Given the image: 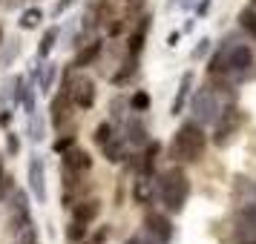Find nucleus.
Instances as JSON below:
<instances>
[{
    "label": "nucleus",
    "instance_id": "32",
    "mask_svg": "<svg viewBox=\"0 0 256 244\" xmlns=\"http://www.w3.org/2000/svg\"><path fill=\"white\" fill-rule=\"evenodd\" d=\"M124 244H158L152 236H147V233H136V236H130Z\"/></svg>",
    "mask_w": 256,
    "mask_h": 244
},
{
    "label": "nucleus",
    "instance_id": "18",
    "mask_svg": "<svg viewBox=\"0 0 256 244\" xmlns=\"http://www.w3.org/2000/svg\"><path fill=\"white\" fill-rule=\"evenodd\" d=\"M26 132H29V141H32V144H40L44 135H46V118L40 115L38 109L29 115V129H26Z\"/></svg>",
    "mask_w": 256,
    "mask_h": 244
},
{
    "label": "nucleus",
    "instance_id": "27",
    "mask_svg": "<svg viewBox=\"0 0 256 244\" xmlns=\"http://www.w3.org/2000/svg\"><path fill=\"white\" fill-rule=\"evenodd\" d=\"M210 49H213V40H210V37H202V40L196 43V49L190 52V58H193V60H202L204 55H210Z\"/></svg>",
    "mask_w": 256,
    "mask_h": 244
},
{
    "label": "nucleus",
    "instance_id": "39",
    "mask_svg": "<svg viewBox=\"0 0 256 244\" xmlns=\"http://www.w3.org/2000/svg\"><path fill=\"white\" fill-rule=\"evenodd\" d=\"M242 244H256V242H254V239H244V242H242Z\"/></svg>",
    "mask_w": 256,
    "mask_h": 244
},
{
    "label": "nucleus",
    "instance_id": "20",
    "mask_svg": "<svg viewBox=\"0 0 256 244\" xmlns=\"http://www.w3.org/2000/svg\"><path fill=\"white\" fill-rule=\"evenodd\" d=\"M127 106H130V101L124 95H116V98L110 101V115H112V124H116V127H124V121H127Z\"/></svg>",
    "mask_w": 256,
    "mask_h": 244
},
{
    "label": "nucleus",
    "instance_id": "11",
    "mask_svg": "<svg viewBox=\"0 0 256 244\" xmlns=\"http://www.w3.org/2000/svg\"><path fill=\"white\" fill-rule=\"evenodd\" d=\"M152 198H156L152 175H136V181H132V201L147 207V204H152Z\"/></svg>",
    "mask_w": 256,
    "mask_h": 244
},
{
    "label": "nucleus",
    "instance_id": "6",
    "mask_svg": "<svg viewBox=\"0 0 256 244\" xmlns=\"http://www.w3.org/2000/svg\"><path fill=\"white\" fill-rule=\"evenodd\" d=\"M144 233L152 236L158 244H170L173 242V221L167 219L164 213H147L144 216Z\"/></svg>",
    "mask_w": 256,
    "mask_h": 244
},
{
    "label": "nucleus",
    "instance_id": "40",
    "mask_svg": "<svg viewBox=\"0 0 256 244\" xmlns=\"http://www.w3.org/2000/svg\"><path fill=\"white\" fill-rule=\"evenodd\" d=\"M20 244H38V239H32V242H20Z\"/></svg>",
    "mask_w": 256,
    "mask_h": 244
},
{
    "label": "nucleus",
    "instance_id": "10",
    "mask_svg": "<svg viewBox=\"0 0 256 244\" xmlns=\"http://www.w3.org/2000/svg\"><path fill=\"white\" fill-rule=\"evenodd\" d=\"M127 138L124 135H118V132H112V138L106 141V144H101V150H104V158L110 164H121L124 158H127Z\"/></svg>",
    "mask_w": 256,
    "mask_h": 244
},
{
    "label": "nucleus",
    "instance_id": "14",
    "mask_svg": "<svg viewBox=\"0 0 256 244\" xmlns=\"http://www.w3.org/2000/svg\"><path fill=\"white\" fill-rule=\"evenodd\" d=\"M101 37H92L90 43H84L81 49H78V55H75V60H72V69H84V66H90L98 55H101Z\"/></svg>",
    "mask_w": 256,
    "mask_h": 244
},
{
    "label": "nucleus",
    "instance_id": "19",
    "mask_svg": "<svg viewBox=\"0 0 256 244\" xmlns=\"http://www.w3.org/2000/svg\"><path fill=\"white\" fill-rule=\"evenodd\" d=\"M55 78H58V63H44V69H40V75H38V89L46 95L52 92V83H55Z\"/></svg>",
    "mask_w": 256,
    "mask_h": 244
},
{
    "label": "nucleus",
    "instance_id": "13",
    "mask_svg": "<svg viewBox=\"0 0 256 244\" xmlns=\"http://www.w3.org/2000/svg\"><path fill=\"white\" fill-rule=\"evenodd\" d=\"M190 89H193V72H184V75H182V81H178V92H176L173 104H170V115H173V118L182 115L187 98H190Z\"/></svg>",
    "mask_w": 256,
    "mask_h": 244
},
{
    "label": "nucleus",
    "instance_id": "36",
    "mask_svg": "<svg viewBox=\"0 0 256 244\" xmlns=\"http://www.w3.org/2000/svg\"><path fill=\"white\" fill-rule=\"evenodd\" d=\"M124 26H127L124 20H116V23H110V35H112V37L121 35V32H124Z\"/></svg>",
    "mask_w": 256,
    "mask_h": 244
},
{
    "label": "nucleus",
    "instance_id": "5",
    "mask_svg": "<svg viewBox=\"0 0 256 244\" xmlns=\"http://www.w3.org/2000/svg\"><path fill=\"white\" fill-rule=\"evenodd\" d=\"M29 193L35 196L38 204H46V161L40 152L29 155Z\"/></svg>",
    "mask_w": 256,
    "mask_h": 244
},
{
    "label": "nucleus",
    "instance_id": "30",
    "mask_svg": "<svg viewBox=\"0 0 256 244\" xmlns=\"http://www.w3.org/2000/svg\"><path fill=\"white\" fill-rule=\"evenodd\" d=\"M6 152H9V155H18V152H20V138H18L14 132L6 135Z\"/></svg>",
    "mask_w": 256,
    "mask_h": 244
},
{
    "label": "nucleus",
    "instance_id": "12",
    "mask_svg": "<svg viewBox=\"0 0 256 244\" xmlns=\"http://www.w3.org/2000/svg\"><path fill=\"white\" fill-rule=\"evenodd\" d=\"M64 167H70L75 173H90L92 170V155L86 150H78V147H72V150L64 152Z\"/></svg>",
    "mask_w": 256,
    "mask_h": 244
},
{
    "label": "nucleus",
    "instance_id": "21",
    "mask_svg": "<svg viewBox=\"0 0 256 244\" xmlns=\"http://www.w3.org/2000/svg\"><path fill=\"white\" fill-rule=\"evenodd\" d=\"M40 23H44V12H40L38 6H32V9L20 12V20H18V26H20L24 32H32V29H38Z\"/></svg>",
    "mask_w": 256,
    "mask_h": 244
},
{
    "label": "nucleus",
    "instance_id": "7",
    "mask_svg": "<svg viewBox=\"0 0 256 244\" xmlns=\"http://www.w3.org/2000/svg\"><path fill=\"white\" fill-rule=\"evenodd\" d=\"M239 124H242V112L236 109V106H228V109H222V115L219 121H216V144L219 147H224L228 141L233 138V132L239 129Z\"/></svg>",
    "mask_w": 256,
    "mask_h": 244
},
{
    "label": "nucleus",
    "instance_id": "15",
    "mask_svg": "<svg viewBox=\"0 0 256 244\" xmlns=\"http://www.w3.org/2000/svg\"><path fill=\"white\" fill-rule=\"evenodd\" d=\"M58 40H60V29L58 26H49L44 32V37H40V43H38V60H46L52 55V49L58 46Z\"/></svg>",
    "mask_w": 256,
    "mask_h": 244
},
{
    "label": "nucleus",
    "instance_id": "42",
    "mask_svg": "<svg viewBox=\"0 0 256 244\" xmlns=\"http://www.w3.org/2000/svg\"><path fill=\"white\" fill-rule=\"evenodd\" d=\"M250 6H254V9H256V0H250Z\"/></svg>",
    "mask_w": 256,
    "mask_h": 244
},
{
    "label": "nucleus",
    "instance_id": "1",
    "mask_svg": "<svg viewBox=\"0 0 256 244\" xmlns=\"http://www.w3.org/2000/svg\"><path fill=\"white\" fill-rule=\"evenodd\" d=\"M190 178H187V173L176 164V167H167L162 175H158V184H156V196H158V201L164 204V210L167 213H182L187 204V198H190Z\"/></svg>",
    "mask_w": 256,
    "mask_h": 244
},
{
    "label": "nucleus",
    "instance_id": "16",
    "mask_svg": "<svg viewBox=\"0 0 256 244\" xmlns=\"http://www.w3.org/2000/svg\"><path fill=\"white\" fill-rule=\"evenodd\" d=\"M147 29H150V14H144V17H141V23H138V29L130 35V46H127V49H130V55H136V58L141 55V49H144V40H147Z\"/></svg>",
    "mask_w": 256,
    "mask_h": 244
},
{
    "label": "nucleus",
    "instance_id": "22",
    "mask_svg": "<svg viewBox=\"0 0 256 244\" xmlns=\"http://www.w3.org/2000/svg\"><path fill=\"white\" fill-rule=\"evenodd\" d=\"M90 236V224H81V221H75L72 219L70 224H66V242L72 244H81L84 239Z\"/></svg>",
    "mask_w": 256,
    "mask_h": 244
},
{
    "label": "nucleus",
    "instance_id": "9",
    "mask_svg": "<svg viewBox=\"0 0 256 244\" xmlns=\"http://www.w3.org/2000/svg\"><path fill=\"white\" fill-rule=\"evenodd\" d=\"M124 138H127L130 147H147L150 132H147V127H144L141 118H127V121H124Z\"/></svg>",
    "mask_w": 256,
    "mask_h": 244
},
{
    "label": "nucleus",
    "instance_id": "24",
    "mask_svg": "<svg viewBox=\"0 0 256 244\" xmlns=\"http://www.w3.org/2000/svg\"><path fill=\"white\" fill-rule=\"evenodd\" d=\"M112 132H116V124H112V121H101V124L95 127V132H92L95 144H106V141L112 138Z\"/></svg>",
    "mask_w": 256,
    "mask_h": 244
},
{
    "label": "nucleus",
    "instance_id": "35",
    "mask_svg": "<svg viewBox=\"0 0 256 244\" xmlns=\"http://www.w3.org/2000/svg\"><path fill=\"white\" fill-rule=\"evenodd\" d=\"M12 124V109H0V127H9Z\"/></svg>",
    "mask_w": 256,
    "mask_h": 244
},
{
    "label": "nucleus",
    "instance_id": "41",
    "mask_svg": "<svg viewBox=\"0 0 256 244\" xmlns=\"http://www.w3.org/2000/svg\"><path fill=\"white\" fill-rule=\"evenodd\" d=\"M0 43H3V29H0Z\"/></svg>",
    "mask_w": 256,
    "mask_h": 244
},
{
    "label": "nucleus",
    "instance_id": "2",
    "mask_svg": "<svg viewBox=\"0 0 256 244\" xmlns=\"http://www.w3.org/2000/svg\"><path fill=\"white\" fill-rule=\"evenodd\" d=\"M208 150V132L198 121H184L182 127L176 129V138H173V155L178 161H187V164H196Z\"/></svg>",
    "mask_w": 256,
    "mask_h": 244
},
{
    "label": "nucleus",
    "instance_id": "26",
    "mask_svg": "<svg viewBox=\"0 0 256 244\" xmlns=\"http://www.w3.org/2000/svg\"><path fill=\"white\" fill-rule=\"evenodd\" d=\"M136 66H138V58H136V55H130V60L127 63H124V69L121 72H116V75H112V83H124L130 78V75H132V72H136Z\"/></svg>",
    "mask_w": 256,
    "mask_h": 244
},
{
    "label": "nucleus",
    "instance_id": "31",
    "mask_svg": "<svg viewBox=\"0 0 256 244\" xmlns=\"http://www.w3.org/2000/svg\"><path fill=\"white\" fill-rule=\"evenodd\" d=\"M75 3H78V0H58V3L52 6V17H60V14L66 12V9H72Z\"/></svg>",
    "mask_w": 256,
    "mask_h": 244
},
{
    "label": "nucleus",
    "instance_id": "43",
    "mask_svg": "<svg viewBox=\"0 0 256 244\" xmlns=\"http://www.w3.org/2000/svg\"><path fill=\"white\" fill-rule=\"evenodd\" d=\"M0 178H3V167H0Z\"/></svg>",
    "mask_w": 256,
    "mask_h": 244
},
{
    "label": "nucleus",
    "instance_id": "23",
    "mask_svg": "<svg viewBox=\"0 0 256 244\" xmlns=\"http://www.w3.org/2000/svg\"><path fill=\"white\" fill-rule=\"evenodd\" d=\"M239 26H242L244 32H248V35L256 40V9L250 6V3H248L242 12H239Z\"/></svg>",
    "mask_w": 256,
    "mask_h": 244
},
{
    "label": "nucleus",
    "instance_id": "8",
    "mask_svg": "<svg viewBox=\"0 0 256 244\" xmlns=\"http://www.w3.org/2000/svg\"><path fill=\"white\" fill-rule=\"evenodd\" d=\"M98 216H101V201L98 198H84V201L72 204V219L81 221V224H92Z\"/></svg>",
    "mask_w": 256,
    "mask_h": 244
},
{
    "label": "nucleus",
    "instance_id": "17",
    "mask_svg": "<svg viewBox=\"0 0 256 244\" xmlns=\"http://www.w3.org/2000/svg\"><path fill=\"white\" fill-rule=\"evenodd\" d=\"M236 224H239V233H248V236L254 239L256 236V204H248V207L239 210Z\"/></svg>",
    "mask_w": 256,
    "mask_h": 244
},
{
    "label": "nucleus",
    "instance_id": "3",
    "mask_svg": "<svg viewBox=\"0 0 256 244\" xmlns=\"http://www.w3.org/2000/svg\"><path fill=\"white\" fill-rule=\"evenodd\" d=\"M222 101L216 89L213 86H202L196 95H193V101H190V112H193V121H198L202 127H210V124H216L222 115Z\"/></svg>",
    "mask_w": 256,
    "mask_h": 244
},
{
    "label": "nucleus",
    "instance_id": "28",
    "mask_svg": "<svg viewBox=\"0 0 256 244\" xmlns=\"http://www.w3.org/2000/svg\"><path fill=\"white\" fill-rule=\"evenodd\" d=\"M72 147H75V135H64V138H58L55 144H52V150L60 152V155H64L66 150H72Z\"/></svg>",
    "mask_w": 256,
    "mask_h": 244
},
{
    "label": "nucleus",
    "instance_id": "29",
    "mask_svg": "<svg viewBox=\"0 0 256 244\" xmlns=\"http://www.w3.org/2000/svg\"><path fill=\"white\" fill-rule=\"evenodd\" d=\"M18 52H20V43H12V46H9L6 52H3V55H0V66H9V63L14 60V55H18Z\"/></svg>",
    "mask_w": 256,
    "mask_h": 244
},
{
    "label": "nucleus",
    "instance_id": "4",
    "mask_svg": "<svg viewBox=\"0 0 256 244\" xmlns=\"http://www.w3.org/2000/svg\"><path fill=\"white\" fill-rule=\"evenodd\" d=\"M64 89L70 92L72 104L78 109H92L95 106V98H98V89H95V81L86 78V75H75V78H64Z\"/></svg>",
    "mask_w": 256,
    "mask_h": 244
},
{
    "label": "nucleus",
    "instance_id": "33",
    "mask_svg": "<svg viewBox=\"0 0 256 244\" xmlns=\"http://www.w3.org/2000/svg\"><path fill=\"white\" fill-rule=\"evenodd\" d=\"M210 6H213V0H198L196 3V17H204L210 12Z\"/></svg>",
    "mask_w": 256,
    "mask_h": 244
},
{
    "label": "nucleus",
    "instance_id": "34",
    "mask_svg": "<svg viewBox=\"0 0 256 244\" xmlns=\"http://www.w3.org/2000/svg\"><path fill=\"white\" fill-rule=\"evenodd\" d=\"M178 40H182V29H173L167 35V46H178Z\"/></svg>",
    "mask_w": 256,
    "mask_h": 244
},
{
    "label": "nucleus",
    "instance_id": "38",
    "mask_svg": "<svg viewBox=\"0 0 256 244\" xmlns=\"http://www.w3.org/2000/svg\"><path fill=\"white\" fill-rule=\"evenodd\" d=\"M198 0H182V9H196Z\"/></svg>",
    "mask_w": 256,
    "mask_h": 244
},
{
    "label": "nucleus",
    "instance_id": "37",
    "mask_svg": "<svg viewBox=\"0 0 256 244\" xmlns=\"http://www.w3.org/2000/svg\"><path fill=\"white\" fill-rule=\"evenodd\" d=\"M193 26H196V20H193V17H190V20H187V23L182 26V35H190V32H193Z\"/></svg>",
    "mask_w": 256,
    "mask_h": 244
},
{
    "label": "nucleus",
    "instance_id": "25",
    "mask_svg": "<svg viewBox=\"0 0 256 244\" xmlns=\"http://www.w3.org/2000/svg\"><path fill=\"white\" fill-rule=\"evenodd\" d=\"M150 104H152V101H150V95L144 92V89H138V92L130 98V109H132V112H147Z\"/></svg>",
    "mask_w": 256,
    "mask_h": 244
}]
</instances>
